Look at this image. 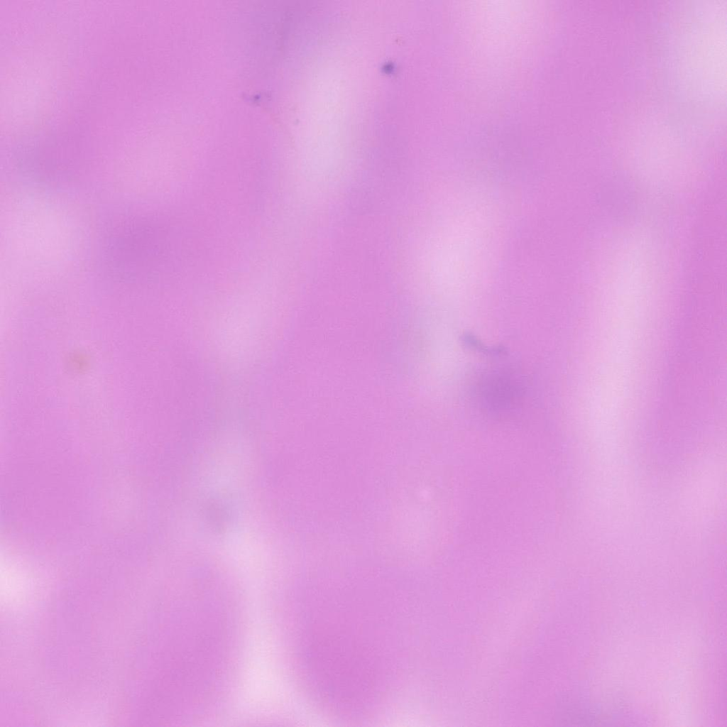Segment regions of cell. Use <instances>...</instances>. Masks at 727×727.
<instances>
[{
  "mask_svg": "<svg viewBox=\"0 0 727 727\" xmlns=\"http://www.w3.org/2000/svg\"><path fill=\"white\" fill-rule=\"evenodd\" d=\"M104 236L102 261L112 275L133 280L158 273L166 258L165 229L158 222L129 216L116 222Z\"/></svg>",
  "mask_w": 727,
  "mask_h": 727,
  "instance_id": "6da1fadb",
  "label": "cell"
},
{
  "mask_svg": "<svg viewBox=\"0 0 727 727\" xmlns=\"http://www.w3.org/2000/svg\"><path fill=\"white\" fill-rule=\"evenodd\" d=\"M58 141L42 144L23 157L18 167L23 177L41 185H61L76 179L85 167L81 149Z\"/></svg>",
  "mask_w": 727,
  "mask_h": 727,
  "instance_id": "7a4b0ae2",
  "label": "cell"
}]
</instances>
